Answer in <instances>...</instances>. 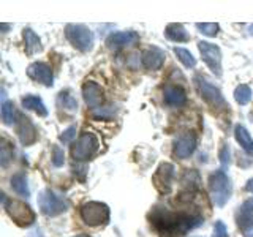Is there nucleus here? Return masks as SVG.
<instances>
[{
  "label": "nucleus",
  "instance_id": "f257e3e1",
  "mask_svg": "<svg viewBox=\"0 0 253 237\" xmlns=\"http://www.w3.org/2000/svg\"><path fill=\"white\" fill-rule=\"evenodd\" d=\"M152 223L157 229L162 233H166L168 236L174 234H185L190 229H195L203 223L201 217L193 215H176V213L166 212V210H157L152 217Z\"/></svg>",
  "mask_w": 253,
  "mask_h": 237
},
{
  "label": "nucleus",
  "instance_id": "f03ea898",
  "mask_svg": "<svg viewBox=\"0 0 253 237\" xmlns=\"http://www.w3.org/2000/svg\"><path fill=\"white\" fill-rule=\"evenodd\" d=\"M209 190L213 204L223 207L231 198V180L225 174V171H215L209 177Z\"/></svg>",
  "mask_w": 253,
  "mask_h": 237
},
{
  "label": "nucleus",
  "instance_id": "7ed1b4c3",
  "mask_svg": "<svg viewBox=\"0 0 253 237\" xmlns=\"http://www.w3.org/2000/svg\"><path fill=\"white\" fill-rule=\"evenodd\" d=\"M65 35L68 38V41L79 51L89 52L93 47L92 30L89 27L83 26V24H68L65 27Z\"/></svg>",
  "mask_w": 253,
  "mask_h": 237
},
{
  "label": "nucleus",
  "instance_id": "20e7f679",
  "mask_svg": "<svg viewBox=\"0 0 253 237\" xmlns=\"http://www.w3.org/2000/svg\"><path fill=\"white\" fill-rule=\"evenodd\" d=\"M98 146H100L98 138L93 133L85 131L78 138L76 142H73V146H71V155H73L76 161H85L97 154Z\"/></svg>",
  "mask_w": 253,
  "mask_h": 237
},
{
  "label": "nucleus",
  "instance_id": "39448f33",
  "mask_svg": "<svg viewBox=\"0 0 253 237\" xmlns=\"http://www.w3.org/2000/svg\"><path fill=\"white\" fill-rule=\"evenodd\" d=\"M81 218L89 226L106 225L109 221V207L98 201L85 202L81 207Z\"/></svg>",
  "mask_w": 253,
  "mask_h": 237
},
{
  "label": "nucleus",
  "instance_id": "423d86ee",
  "mask_svg": "<svg viewBox=\"0 0 253 237\" xmlns=\"http://www.w3.org/2000/svg\"><path fill=\"white\" fill-rule=\"evenodd\" d=\"M38 205L43 215L57 217L68 209V202L63 198L57 196L51 190H43L38 196Z\"/></svg>",
  "mask_w": 253,
  "mask_h": 237
},
{
  "label": "nucleus",
  "instance_id": "0eeeda50",
  "mask_svg": "<svg viewBox=\"0 0 253 237\" xmlns=\"http://www.w3.org/2000/svg\"><path fill=\"white\" fill-rule=\"evenodd\" d=\"M5 210L6 213L13 218V221L19 226H30L35 221V213L30 209V205L18 201V199H10L5 201Z\"/></svg>",
  "mask_w": 253,
  "mask_h": 237
},
{
  "label": "nucleus",
  "instance_id": "6e6552de",
  "mask_svg": "<svg viewBox=\"0 0 253 237\" xmlns=\"http://www.w3.org/2000/svg\"><path fill=\"white\" fill-rule=\"evenodd\" d=\"M195 84H196V89L200 92L201 98L211 105L212 108H226V101L221 95L220 89H217L215 85H212L206 78L201 76H196L195 78Z\"/></svg>",
  "mask_w": 253,
  "mask_h": 237
},
{
  "label": "nucleus",
  "instance_id": "1a4fd4ad",
  "mask_svg": "<svg viewBox=\"0 0 253 237\" xmlns=\"http://www.w3.org/2000/svg\"><path fill=\"white\" fill-rule=\"evenodd\" d=\"M198 47H200V52L203 55V60L206 62V65L211 68V71L215 76H221L223 71H221V52L220 47L208 43V41H200L198 43Z\"/></svg>",
  "mask_w": 253,
  "mask_h": 237
},
{
  "label": "nucleus",
  "instance_id": "9d476101",
  "mask_svg": "<svg viewBox=\"0 0 253 237\" xmlns=\"http://www.w3.org/2000/svg\"><path fill=\"white\" fill-rule=\"evenodd\" d=\"M195 149H196L195 133L187 131V133H182L180 136H177V139L174 141L172 154L176 158H179V160H185V158H188L195 152Z\"/></svg>",
  "mask_w": 253,
  "mask_h": 237
},
{
  "label": "nucleus",
  "instance_id": "9b49d317",
  "mask_svg": "<svg viewBox=\"0 0 253 237\" xmlns=\"http://www.w3.org/2000/svg\"><path fill=\"white\" fill-rule=\"evenodd\" d=\"M172 177H174V166L171 163H162L154 176L155 188L160 193H169L172 187Z\"/></svg>",
  "mask_w": 253,
  "mask_h": 237
},
{
  "label": "nucleus",
  "instance_id": "f8f14e48",
  "mask_svg": "<svg viewBox=\"0 0 253 237\" xmlns=\"http://www.w3.org/2000/svg\"><path fill=\"white\" fill-rule=\"evenodd\" d=\"M138 41H139V35L136 34V32L126 30V32H116V34L109 35L106 40V44H108L109 49L119 51V49H122V47L131 46Z\"/></svg>",
  "mask_w": 253,
  "mask_h": 237
},
{
  "label": "nucleus",
  "instance_id": "ddd939ff",
  "mask_svg": "<svg viewBox=\"0 0 253 237\" xmlns=\"http://www.w3.org/2000/svg\"><path fill=\"white\" fill-rule=\"evenodd\" d=\"M27 76L30 79H34V81L42 82L47 87H51L54 84V76H52L51 67L46 65V63H42V62H35V63H32V65H29Z\"/></svg>",
  "mask_w": 253,
  "mask_h": 237
},
{
  "label": "nucleus",
  "instance_id": "4468645a",
  "mask_svg": "<svg viewBox=\"0 0 253 237\" xmlns=\"http://www.w3.org/2000/svg\"><path fill=\"white\" fill-rule=\"evenodd\" d=\"M18 138L22 146H30L37 141V128L29 117L19 116L18 120Z\"/></svg>",
  "mask_w": 253,
  "mask_h": 237
},
{
  "label": "nucleus",
  "instance_id": "2eb2a0df",
  "mask_svg": "<svg viewBox=\"0 0 253 237\" xmlns=\"http://www.w3.org/2000/svg\"><path fill=\"white\" fill-rule=\"evenodd\" d=\"M83 97H84V101L87 106L92 109H97V108H100L101 101H103V90L97 82L87 81L83 85Z\"/></svg>",
  "mask_w": 253,
  "mask_h": 237
},
{
  "label": "nucleus",
  "instance_id": "dca6fc26",
  "mask_svg": "<svg viewBox=\"0 0 253 237\" xmlns=\"http://www.w3.org/2000/svg\"><path fill=\"white\" fill-rule=\"evenodd\" d=\"M237 226L241 228V231L249 234L253 229V199L245 201L237 212Z\"/></svg>",
  "mask_w": 253,
  "mask_h": 237
},
{
  "label": "nucleus",
  "instance_id": "f3484780",
  "mask_svg": "<svg viewBox=\"0 0 253 237\" xmlns=\"http://www.w3.org/2000/svg\"><path fill=\"white\" fill-rule=\"evenodd\" d=\"M165 52L162 49H158V47L152 46V47H147V49L142 52V65H144L147 70H160L165 63Z\"/></svg>",
  "mask_w": 253,
  "mask_h": 237
},
{
  "label": "nucleus",
  "instance_id": "a211bd4d",
  "mask_svg": "<svg viewBox=\"0 0 253 237\" xmlns=\"http://www.w3.org/2000/svg\"><path fill=\"white\" fill-rule=\"evenodd\" d=\"M163 97L166 105L169 106H182L185 105L187 101V93L184 92V89H180L177 85H168L163 92Z\"/></svg>",
  "mask_w": 253,
  "mask_h": 237
},
{
  "label": "nucleus",
  "instance_id": "6ab92c4d",
  "mask_svg": "<svg viewBox=\"0 0 253 237\" xmlns=\"http://www.w3.org/2000/svg\"><path fill=\"white\" fill-rule=\"evenodd\" d=\"M165 35L171 41H177V43H185L190 40L187 30L182 24H169V26H166Z\"/></svg>",
  "mask_w": 253,
  "mask_h": 237
},
{
  "label": "nucleus",
  "instance_id": "aec40b11",
  "mask_svg": "<svg viewBox=\"0 0 253 237\" xmlns=\"http://www.w3.org/2000/svg\"><path fill=\"white\" fill-rule=\"evenodd\" d=\"M234 138L239 142V146L245 150L247 154H253V139L250 136V133L247 131V128L242 125H236L234 128Z\"/></svg>",
  "mask_w": 253,
  "mask_h": 237
},
{
  "label": "nucleus",
  "instance_id": "412c9836",
  "mask_svg": "<svg viewBox=\"0 0 253 237\" xmlns=\"http://www.w3.org/2000/svg\"><path fill=\"white\" fill-rule=\"evenodd\" d=\"M22 106L29 111H35V113L42 117L47 116V109L44 106V103L42 101V98L35 97V95H26V97L22 98Z\"/></svg>",
  "mask_w": 253,
  "mask_h": 237
},
{
  "label": "nucleus",
  "instance_id": "4be33fe9",
  "mask_svg": "<svg viewBox=\"0 0 253 237\" xmlns=\"http://www.w3.org/2000/svg\"><path fill=\"white\" fill-rule=\"evenodd\" d=\"M24 44H26V51L29 55L42 51V41L32 29H24Z\"/></svg>",
  "mask_w": 253,
  "mask_h": 237
},
{
  "label": "nucleus",
  "instance_id": "5701e85b",
  "mask_svg": "<svg viewBox=\"0 0 253 237\" xmlns=\"http://www.w3.org/2000/svg\"><path fill=\"white\" fill-rule=\"evenodd\" d=\"M11 188L19 196H26L27 198L30 195V190H29V184H27L26 174H22V172L14 174V176L11 177Z\"/></svg>",
  "mask_w": 253,
  "mask_h": 237
},
{
  "label": "nucleus",
  "instance_id": "b1692460",
  "mask_svg": "<svg viewBox=\"0 0 253 237\" xmlns=\"http://www.w3.org/2000/svg\"><path fill=\"white\" fill-rule=\"evenodd\" d=\"M57 105H59V108L65 109L67 113H76V111H78V101H76V98L73 97V95H70V92L59 93Z\"/></svg>",
  "mask_w": 253,
  "mask_h": 237
},
{
  "label": "nucleus",
  "instance_id": "393cba45",
  "mask_svg": "<svg viewBox=\"0 0 253 237\" xmlns=\"http://www.w3.org/2000/svg\"><path fill=\"white\" fill-rule=\"evenodd\" d=\"M16 118H19V116L16 114V109H14V105L11 101H2V120L5 125H13L18 120Z\"/></svg>",
  "mask_w": 253,
  "mask_h": 237
},
{
  "label": "nucleus",
  "instance_id": "a878e982",
  "mask_svg": "<svg viewBox=\"0 0 253 237\" xmlns=\"http://www.w3.org/2000/svg\"><path fill=\"white\" fill-rule=\"evenodd\" d=\"M234 100L239 103V105H247V103L252 100V89L247 84H241L236 87L234 90Z\"/></svg>",
  "mask_w": 253,
  "mask_h": 237
},
{
  "label": "nucleus",
  "instance_id": "bb28decb",
  "mask_svg": "<svg viewBox=\"0 0 253 237\" xmlns=\"http://www.w3.org/2000/svg\"><path fill=\"white\" fill-rule=\"evenodd\" d=\"M174 54L177 55V59L184 63V67L187 68H193L196 65V59L192 55V52H190L188 49H184V47H174Z\"/></svg>",
  "mask_w": 253,
  "mask_h": 237
},
{
  "label": "nucleus",
  "instance_id": "cd10ccee",
  "mask_svg": "<svg viewBox=\"0 0 253 237\" xmlns=\"http://www.w3.org/2000/svg\"><path fill=\"white\" fill-rule=\"evenodd\" d=\"M196 29L206 37H215L220 30V26L217 22H198Z\"/></svg>",
  "mask_w": 253,
  "mask_h": 237
},
{
  "label": "nucleus",
  "instance_id": "c85d7f7f",
  "mask_svg": "<svg viewBox=\"0 0 253 237\" xmlns=\"http://www.w3.org/2000/svg\"><path fill=\"white\" fill-rule=\"evenodd\" d=\"M11 158H13V149L3 139L2 141V146H0V164H2V168H6Z\"/></svg>",
  "mask_w": 253,
  "mask_h": 237
},
{
  "label": "nucleus",
  "instance_id": "c756f323",
  "mask_svg": "<svg viewBox=\"0 0 253 237\" xmlns=\"http://www.w3.org/2000/svg\"><path fill=\"white\" fill-rule=\"evenodd\" d=\"M63 161H65V154H63V150L59 146H54L52 147V164L60 168Z\"/></svg>",
  "mask_w": 253,
  "mask_h": 237
},
{
  "label": "nucleus",
  "instance_id": "7c9ffc66",
  "mask_svg": "<svg viewBox=\"0 0 253 237\" xmlns=\"http://www.w3.org/2000/svg\"><path fill=\"white\" fill-rule=\"evenodd\" d=\"M75 136H76V125H71V126H68V128L60 134L59 139L63 142V144H70Z\"/></svg>",
  "mask_w": 253,
  "mask_h": 237
},
{
  "label": "nucleus",
  "instance_id": "2f4dec72",
  "mask_svg": "<svg viewBox=\"0 0 253 237\" xmlns=\"http://www.w3.org/2000/svg\"><path fill=\"white\" fill-rule=\"evenodd\" d=\"M212 237H228V229L223 221H215L213 226V236Z\"/></svg>",
  "mask_w": 253,
  "mask_h": 237
},
{
  "label": "nucleus",
  "instance_id": "473e14b6",
  "mask_svg": "<svg viewBox=\"0 0 253 237\" xmlns=\"http://www.w3.org/2000/svg\"><path fill=\"white\" fill-rule=\"evenodd\" d=\"M220 161H221V164H223V168H226V166L229 164V147H228L226 144H225L223 147H221Z\"/></svg>",
  "mask_w": 253,
  "mask_h": 237
},
{
  "label": "nucleus",
  "instance_id": "72a5a7b5",
  "mask_svg": "<svg viewBox=\"0 0 253 237\" xmlns=\"http://www.w3.org/2000/svg\"><path fill=\"white\" fill-rule=\"evenodd\" d=\"M245 190H247L249 193H252V195H253V177L247 182V185H245Z\"/></svg>",
  "mask_w": 253,
  "mask_h": 237
},
{
  "label": "nucleus",
  "instance_id": "f704fd0d",
  "mask_svg": "<svg viewBox=\"0 0 253 237\" xmlns=\"http://www.w3.org/2000/svg\"><path fill=\"white\" fill-rule=\"evenodd\" d=\"M75 237H90V236H87V234H78V236H75Z\"/></svg>",
  "mask_w": 253,
  "mask_h": 237
},
{
  "label": "nucleus",
  "instance_id": "c9c22d12",
  "mask_svg": "<svg viewBox=\"0 0 253 237\" xmlns=\"http://www.w3.org/2000/svg\"><path fill=\"white\" fill-rule=\"evenodd\" d=\"M247 237H253V234H247Z\"/></svg>",
  "mask_w": 253,
  "mask_h": 237
}]
</instances>
